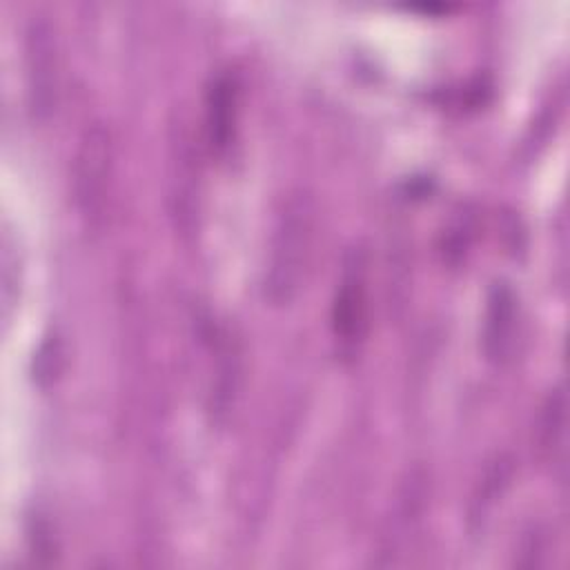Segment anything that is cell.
I'll use <instances>...</instances> for the list:
<instances>
[{"instance_id":"obj_3","label":"cell","mask_w":570,"mask_h":570,"mask_svg":"<svg viewBox=\"0 0 570 570\" xmlns=\"http://www.w3.org/2000/svg\"><path fill=\"white\" fill-rule=\"evenodd\" d=\"M111 176V138L102 125H91L78 145L73 165V194L80 214L89 225H98Z\"/></svg>"},{"instance_id":"obj_4","label":"cell","mask_w":570,"mask_h":570,"mask_svg":"<svg viewBox=\"0 0 570 570\" xmlns=\"http://www.w3.org/2000/svg\"><path fill=\"white\" fill-rule=\"evenodd\" d=\"M24 69L29 107L36 120H47L58 102V42L47 18H31L24 31Z\"/></svg>"},{"instance_id":"obj_2","label":"cell","mask_w":570,"mask_h":570,"mask_svg":"<svg viewBox=\"0 0 570 570\" xmlns=\"http://www.w3.org/2000/svg\"><path fill=\"white\" fill-rule=\"evenodd\" d=\"M367 256L354 247L343 258L341 278L332 301V334L338 354L354 358L367 336Z\"/></svg>"},{"instance_id":"obj_5","label":"cell","mask_w":570,"mask_h":570,"mask_svg":"<svg viewBox=\"0 0 570 570\" xmlns=\"http://www.w3.org/2000/svg\"><path fill=\"white\" fill-rule=\"evenodd\" d=\"M240 114V78L234 69L216 71L205 89V138L214 156H225L236 142Z\"/></svg>"},{"instance_id":"obj_7","label":"cell","mask_w":570,"mask_h":570,"mask_svg":"<svg viewBox=\"0 0 570 570\" xmlns=\"http://www.w3.org/2000/svg\"><path fill=\"white\" fill-rule=\"evenodd\" d=\"M563 432H566V396L563 390L557 387L543 407L541 416V448L548 452H554L557 448H563Z\"/></svg>"},{"instance_id":"obj_1","label":"cell","mask_w":570,"mask_h":570,"mask_svg":"<svg viewBox=\"0 0 570 570\" xmlns=\"http://www.w3.org/2000/svg\"><path fill=\"white\" fill-rule=\"evenodd\" d=\"M312 240H314L312 200L303 194L289 196L272 236L269 267L265 278V294L272 303L276 305L289 303L298 294L309 265Z\"/></svg>"},{"instance_id":"obj_6","label":"cell","mask_w":570,"mask_h":570,"mask_svg":"<svg viewBox=\"0 0 570 570\" xmlns=\"http://www.w3.org/2000/svg\"><path fill=\"white\" fill-rule=\"evenodd\" d=\"M519 309L521 307L514 287L505 281H494L485 298L481 343L485 358L497 367L505 365L514 354L521 318Z\"/></svg>"}]
</instances>
